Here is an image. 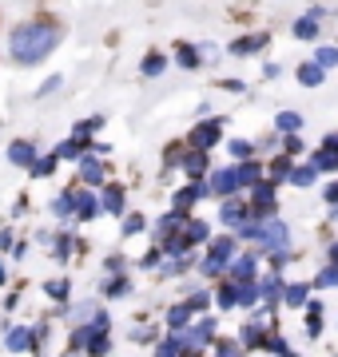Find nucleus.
Listing matches in <instances>:
<instances>
[{"label": "nucleus", "instance_id": "obj_37", "mask_svg": "<svg viewBox=\"0 0 338 357\" xmlns=\"http://www.w3.org/2000/svg\"><path fill=\"white\" fill-rule=\"evenodd\" d=\"M84 143H88V139H72V143H60V147H56V159H80V151H84Z\"/></svg>", "mask_w": 338, "mask_h": 357}, {"label": "nucleus", "instance_id": "obj_28", "mask_svg": "<svg viewBox=\"0 0 338 357\" xmlns=\"http://www.w3.org/2000/svg\"><path fill=\"white\" fill-rule=\"evenodd\" d=\"M323 79H326V72H323L318 64H314V60H311V64H302V68H299V84H302V88H318Z\"/></svg>", "mask_w": 338, "mask_h": 357}, {"label": "nucleus", "instance_id": "obj_35", "mask_svg": "<svg viewBox=\"0 0 338 357\" xmlns=\"http://www.w3.org/2000/svg\"><path fill=\"white\" fill-rule=\"evenodd\" d=\"M291 171H295V163H291V155H279L271 163V178L274 183H283V178H291Z\"/></svg>", "mask_w": 338, "mask_h": 357}, {"label": "nucleus", "instance_id": "obj_12", "mask_svg": "<svg viewBox=\"0 0 338 357\" xmlns=\"http://www.w3.org/2000/svg\"><path fill=\"white\" fill-rule=\"evenodd\" d=\"M4 345H8L13 354H24V349H32V345H36V333H32V326H16V330H8Z\"/></svg>", "mask_w": 338, "mask_h": 357}, {"label": "nucleus", "instance_id": "obj_43", "mask_svg": "<svg viewBox=\"0 0 338 357\" xmlns=\"http://www.w3.org/2000/svg\"><path fill=\"white\" fill-rule=\"evenodd\" d=\"M187 306L196 310V314H203V310L211 306V298H207V290H191V294H187Z\"/></svg>", "mask_w": 338, "mask_h": 357}, {"label": "nucleus", "instance_id": "obj_11", "mask_svg": "<svg viewBox=\"0 0 338 357\" xmlns=\"http://www.w3.org/2000/svg\"><path fill=\"white\" fill-rule=\"evenodd\" d=\"M219 222L223 227H231V230H239L243 222H247V206L235 203V199H227V203L219 206Z\"/></svg>", "mask_w": 338, "mask_h": 357}, {"label": "nucleus", "instance_id": "obj_46", "mask_svg": "<svg viewBox=\"0 0 338 357\" xmlns=\"http://www.w3.org/2000/svg\"><path fill=\"white\" fill-rule=\"evenodd\" d=\"M227 151H231L235 159H247V155L255 151V143H247V139H231V143H227Z\"/></svg>", "mask_w": 338, "mask_h": 357}, {"label": "nucleus", "instance_id": "obj_5", "mask_svg": "<svg viewBox=\"0 0 338 357\" xmlns=\"http://www.w3.org/2000/svg\"><path fill=\"white\" fill-rule=\"evenodd\" d=\"M263 250H271V255H283L286 246H291V227L279 222V218H267V230H263Z\"/></svg>", "mask_w": 338, "mask_h": 357}, {"label": "nucleus", "instance_id": "obj_18", "mask_svg": "<svg viewBox=\"0 0 338 357\" xmlns=\"http://www.w3.org/2000/svg\"><path fill=\"white\" fill-rule=\"evenodd\" d=\"M283 302L286 306H307L311 302V286H302V282H291V286H283Z\"/></svg>", "mask_w": 338, "mask_h": 357}, {"label": "nucleus", "instance_id": "obj_9", "mask_svg": "<svg viewBox=\"0 0 338 357\" xmlns=\"http://www.w3.org/2000/svg\"><path fill=\"white\" fill-rule=\"evenodd\" d=\"M219 139H223V119H211V123L191 128V147H196V151H207V147H215Z\"/></svg>", "mask_w": 338, "mask_h": 357}, {"label": "nucleus", "instance_id": "obj_44", "mask_svg": "<svg viewBox=\"0 0 338 357\" xmlns=\"http://www.w3.org/2000/svg\"><path fill=\"white\" fill-rule=\"evenodd\" d=\"M131 294V282L128 278H112L108 282V298H128Z\"/></svg>", "mask_w": 338, "mask_h": 357}, {"label": "nucleus", "instance_id": "obj_21", "mask_svg": "<svg viewBox=\"0 0 338 357\" xmlns=\"http://www.w3.org/2000/svg\"><path fill=\"white\" fill-rule=\"evenodd\" d=\"M207 191V187H199V183H191V187H183V191H175V206H171V211H187V206H196L199 203V195Z\"/></svg>", "mask_w": 338, "mask_h": 357}, {"label": "nucleus", "instance_id": "obj_29", "mask_svg": "<svg viewBox=\"0 0 338 357\" xmlns=\"http://www.w3.org/2000/svg\"><path fill=\"white\" fill-rule=\"evenodd\" d=\"M274 128L283 131V135H295V131L302 128V115L299 112H279L274 115Z\"/></svg>", "mask_w": 338, "mask_h": 357}, {"label": "nucleus", "instance_id": "obj_4", "mask_svg": "<svg viewBox=\"0 0 338 357\" xmlns=\"http://www.w3.org/2000/svg\"><path fill=\"white\" fill-rule=\"evenodd\" d=\"M251 215L255 218H274V183H255L251 187Z\"/></svg>", "mask_w": 338, "mask_h": 357}, {"label": "nucleus", "instance_id": "obj_32", "mask_svg": "<svg viewBox=\"0 0 338 357\" xmlns=\"http://www.w3.org/2000/svg\"><path fill=\"white\" fill-rule=\"evenodd\" d=\"M259 302H263L259 282H247V286H239V306H243V310H255Z\"/></svg>", "mask_w": 338, "mask_h": 357}, {"label": "nucleus", "instance_id": "obj_3", "mask_svg": "<svg viewBox=\"0 0 338 357\" xmlns=\"http://www.w3.org/2000/svg\"><path fill=\"white\" fill-rule=\"evenodd\" d=\"M179 337H183V349H187V354H199L207 342H215V318H199L196 326L183 330Z\"/></svg>", "mask_w": 338, "mask_h": 357}, {"label": "nucleus", "instance_id": "obj_34", "mask_svg": "<svg viewBox=\"0 0 338 357\" xmlns=\"http://www.w3.org/2000/svg\"><path fill=\"white\" fill-rule=\"evenodd\" d=\"M295 36H299V40H314V36H318V20H314V16L295 20Z\"/></svg>", "mask_w": 338, "mask_h": 357}, {"label": "nucleus", "instance_id": "obj_20", "mask_svg": "<svg viewBox=\"0 0 338 357\" xmlns=\"http://www.w3.org/2000/svg\"><path fill=\"white\" fill-rule=\"evenodd\" d=\"M100 211H104V206H100V199H96V195H76V218H80V222L96 218Z\"/></svg>", "mask_w": 338, "mask_h": 357}, {"label": "nucleus", "instance_id": "obj_27", "mask_svg": "<svg viewBox=\"0 0 338 357\" xmlns=\"http://www.w3.org/2000/svg\"><path fill=\"white\" fill-rule=\"evenodd\" d=\"M52 215L56 218H72V215H76V191L56 195V199H52Z\"/></svg>", "mask_w": 338, "mask_h": 357}, {"label": "nucleus", "instance_id": "obj_7", "mask_svg": "<svg viewBox=\"0 0 338 357\" xmlns=\"http://www.w3.org/2000/svg\"><path fill=\"white\" fill-rule=\"evenodd\" d=\"M255 274H259V258L255 255H239V258H231V266H227V278H231L235 286L255 282Z\"/></svg>", "mask_w": 338, "mask_h": 357}, {"label": "nucleus", "instance_id": "obj_48", "mask_svg": "<svg viewBox=\"0 0 338 357\" xmlns=\"http://www.w3.org/2000/svg\"><path fill=\"white\" fill-rule=\"evenodd\" d=\"M159 262H163V250H159V246H156V250H147V255L140 258V266H143V270H156Z\"/></svg>", "mask_w": 338, "mask_h": 357}, {"label": "nucleus", "instance_id": "obj_1", "mask_svg": "<svg viewBox=\"0 0 338 357\" xmlns=\"http://www.w3.org/2000/svg\"><path fill=\"white\" fill-rule=\"evenodd\" d=\"M56 44H60V24H52V20H24L13 32V40H8V56L16 64L36 68L56 52Z\"/></svg>", "mask_w": 338, "mask_h": 357}, {"label": "nucleus", "instance_id": "obj_25", "mask_svg": "<svg viewBox=\"0 0 338 357\" xmlns=\"http://www.w3.org/2000/svg\"><path fill=\"white\" fill-rule=\"evenodd\" d=\"M44 294H48L52 302H64V306H68V298H72V282H68V278H52V282H44Z\"/></svg>", "mask_w": 338, "mask_h": 357}, {"label": "nucleus", "instance_id": "obj_38", "mask_svg": "<svg viewBox=\"0 0 338 357\" xmlns=\"http://www.w3.org/2000/svg\"><path fill=\"white\" fill-rule=\"evenodd\" d=\"M28 171H32V178H48V175L56 171V155H48V159H36Z\"/></svg>", "mask_w": 338, "mask_h": 357}, {"label": "nucleus", "instance_id": "obj_47", "mask_svg": "<svg viewBox=\"0 0 338 357\" xmlns=\"http://www.w3.org/2000/svg\"><path fill=\"white\" fill-rule=\"evenodd\" d=\"M175 60H179L183 68H196V64H199V52H196V48H187V44H183V48L175 52Z\"/></svg>", "mask_w": 338, "mask_h": 357}, {"label": "nucleus", "instance_id": "obj_53", "mask_svg": "<svg viewBox=\"0 0 338 357\" xmlns=\"http://www.w3.org/2000/svg\"><path fill=\"white\" fill-rule=\"evenodd\" d=\"M104 266L112 270V274H119V270H124V258H119V255H112V258H108V262H104Z\"/></svg>", "mask_w": 338, "mask_h": 357}, {"label": "nucleus", "instance_id": "obj_50", "mask_svg": "<svg viewBox=\"0 0 338 357\" xmlns=\"http://www.w3.org/2000/svg\"><path fill=\"white\" fill-rule=\"evenodd\" d=\"M283 147H286V155H299L302 151V139H299V135H286Z\"/></svg>", "mask_w": 338, "mask_h": 357}, {"label": "nucleus", "instance_id": "obj_54", "mask_svg": "<svg viewBox=\"0 0 338 357\" xmlns=\"http://www.w3.org/2000/svg\"><path fill=\"white\" fill-rule=\"evenodd\" d=\"M152 337H156V330H135L131 333V342H152Z\"/></svg>", "mask_w": 338, "mask_h": 357}, {"label": "nucleus", "instance_id": "obj_17", "mask_svg": "<svg viewBox=\"0 0 338 357\" xmlns=\"http://www.w3.org/2000/svg\"><path fill=\"white\" fill-rule=\"evenodd\" d=\"M211 302H215L219 310H235V306H239V286H235V282L227 278V282L219 286V290H215V298H211Z\"/></svg>", "mask_w": 338, "mask_h": 357}, {"label": "nucleus", "instance_id": "obj_55", "mask_svg": "<svg viewBox=\"0 0 338 357\" xmlns=\"http://www.w3.org/2000/svg\"><path fill=\"white\" fill-rule=\"evenodd\" d=\"M8 246H13V234H8V230H0V250H8Z\"/></svg>", "mask_w": 338, "mask_h": 357}, {"label": "nucleus", "instance_id": "obj_16", "mask_svg": "<svg viewBox=\"0 0 338 357\" xmlns=\"http://www.w3.org/2000/svg\"><path fill=\"white\" fill-rule=\"evenodd\" d=\"M183 243L187 246H199V243H211V227L207 222H183Z\"/></svg>", "mask_w": 338, "mask_h": 357}, {"label": "nucleus", "instance_id": "obj_51", "mask_svg": "<svg viewBox=\"0 0 338 357\" xmlns=\"http://www.w3.org/2000/svg\"><path fill=\"white\" fill-rule=\"evenodd\" d=\"M323 199H326L330 206H338V183H330V187H326V191H323Z\"/></svg>", "mask_w": 338, "mask_h": 357}, {"label": "nucleus", "instance_id": "obj_57", "mask_svg": "<svg viewBox=\"0 0 338 357\" xmlns=\"http://www.w3.org/2000/svg\"><path fill=\"white\" fill-rule=\"evenodd\" d=\"M4 282H8V270H4V262H0V286H4Z\"/></svg>", "mask_w": 338, "mask_h": 357}, {"label": "nucleus", "instance_id": "obj_26", "mask_svg": "<svg viewBox=\"0 0 338 357\" xmlns=\"http://www.w3.org/2000/svg\"><path fill=\"white\" fill-rule=\"evenodd\" d=\"M259 294H263V302H283V278H279V274L263 278L259 282Z\"/></svg>", "mask_w": 338, "mask_h": 357}, {"label": "nucleus", "instance_id": "obj_42", "mask_svg": "<svg viewBox=\"0 0 338 357\" xmlns=\"http://www.w3.org/2000/svg\"><path fill=\"white\" fill-rule=\"evenodd\" d=\"M143 227H147V218H143V215H135V211L124 215V234H128V238H131V234H140Z\"/></svg>", "mask_w": 338, "mask_h": 357}, {"label": "nucleus", "instance_id": "obj_19", "mask_svg": "<svg viewBox=\"0 0 338 357\" xmlns=\"http://www.w3.org/2000/svg\"><path fill=\"white\" fill-rule=\"evenodd\" d=\"M104 175H108V167L100 163V159H84V163H80V178H84V183H91V187H100V183H104Z\"/></svg>", "mask_w": 338, "mask_h": 357}, {"label": "nucleus", "instance_id": "obj_15", "mask_svg": "<svg viewBox=\"0 0 338 357\" xmlns=\"http://www.w3.org/2000/svg\"><path fill=\"white\" fill-rule=\"evenodd\" d=\"M179 167L191 175V183H199V178H203V171H207V151H196V147H191V151L183 155Z\"/></svg>", "mask_w": 338, "mask_h": 357}, {"label": "nucleus", "instance_id": "obj_36", "mask_svg": "<svg viewBox=\"0 0 338 357\" xmlns=\"http://www.w3.org/2000/svg\"><path fill=\"white\" fill-rule=\"evenodd\" d=\"M314 178H318L314 167H295V171H291V183H295V187H311Z\"/></svg>", "mask_w": 338, "mask_h": 357}, {"label": "nucleus", "instance_id": "obj_2", "mask_svg": "<svg viewBox=\"0 0 338 357\" xmlns=\"http://www.w3.org/2000/svg\"><path fill=\"white\" fill-rule=\"evenodd\" d=\"M231 255H235V238H231V234L211 238V243H207V258L199 262V274H203V278H219V274H227Z\"/></svg>", "mask_w": 338, "mask_h": 357}, {"label": "nucleus", "instance_id": "obj_6", "mask_svg": "<svg viewBox=\"0 0 338 357\" xmlns=\"http://www.w3.org/2000/svg\"><path fill=\"white\" fill-rule=\"evenodd\" d=\"M207 191H211V195H219V199H231L235 191H243V183H239V171H235V167H219V171L211 175Z\"/></svg>", "mask_w": 338, "mask_h": 357}, {"label": "nucleus", "instance_id": "obj_33", "mask_svg": "<svg viewBox=\"0 0 338 357\" xmlns=\"http://www.w3.org/2000/svg\"><path fill=\"white\" fill-rule=\"evenodd\" d=\"M235 171H239V183H243V187H255L263 178V163H239Z\"/></svg>", "mask_w": 338, "mask_h": 357}, {"label": "nucleus", "instance_id": "obj_8", "mask_svg": "<svg viewBox=\"0 0 338 357\" xmlns=\"http://www.w3.org/2000/svg\"><path fill=\"white\" fill-rule=\"evenodd\" d=\"M274 330V318L271 314H259V318H251L243 330H239V342L243 345H263V337Z\"/></svg>", "mask_w": 338, "mask_h": 357}, {"label": "nucleus", "instance_id": "obj_13", "mask_svg": "<svg viewBox=\"0 0 338 357\" xmlns=\"http://www.w3.org/2000/svg\"><path fill=\"white\" fill-rule=\"evenodd\" d=\"M179 230H183V215H179V211H168V215L156 222L152 234H156V243H168L171 234H179Z\"/></svg>", "mask_w": 338, "mask_h": 357}, {"label": "nucleus", "instance_id": "obj_58", "mask_svg": "<svg viewBox=\"0 0 338 357\" xmlns=\"http://www.w3.org/2000/svg\"><path fill=\"white\" fill-rule=\"evenodd\" d=\"M187 357H196V354H187Z\"/></svg>", "mask_w": 338, "mask_h": 357}, {"label": "nucleus", "instance_id": "obj_56", "mask_svg": "<svg viewBox=\"0 0 338 357\" xmlns=\"http://www.w3.org/2000/svg\"><path fill=\"white\" fill-rule=\"evenodd\" d=\"M330 262H335V266H338V243L330 246Z\"/></svg>", "mask_w": 338, "mask_h": 357}, {"label": "nucleus", "instance_id": "obj_40", "mask_svg": "<svg viewBox=\"0 0 338 357\" xmlns=\"http://www.w3.org/2000/svg\"><path fill=\"white\" fill-rule=\"evenodd\" d=\"M314 286H318V290H326V286H338V266H335V262L318 270V278H314Z\"/></svg>", "mask_w": 338, "mask_h": 357}, {"label": "nucleus", "instance_id": "obj_22", "mask_svg": "<svg viewBox=\"0 0 338 357\" xmlns=\"http://www.w3.org/2000/svg\"><path fill=\"white\" fill-rule=\"evenodd\" d=\"M156 357H187V349H183V337H179V333H168L163 342H156Z\"/></svg>", "mask_w": 338, "mask_h": 357}, {"label": "nucleus", "instance_id": "obj_10", "mask_svg": "<svg viewBox=\"0 0 338 357\" xmlns=\"http://www.w3.org/2000/svg\"><path fill=\"white\" fill-rule=\"evenodd\" d=\"M8 163H13V167H32V163H36V143H32V139L8 143Z\"/></svg>", "mask_w": 338, "mask_h": 357}, {"label": "nucleus", "instance_id": "obj_14", "mask_svg": "<svg viewBox=\"0 0 338 357\" xmlns=\"http://www.w3.org/2000/svg\"><path fill=\"white\" fill-rule=\"evenodd\" d=\"M191 318H196V310L187 306V302H179V306L168 310V330L171 333H183L187 326H191Z\"/></svg>", "mask_w": 338, "mask_h": 357}, {"label": "nucleus", "instance_id": "obj_31", "mask_svg": "<svg viewBox=\"0 0 338 357\" xmlns=\"http://www.w3.org/2000/svg\"><path fill=\"white\" fill-rule=\"evenodd\" d=\"M307 333L311 337L323 333V302H307Z\"/></svg>", "mask_w": 338, "mask_h": 357}, {"label": "nucleus", "instance_id": "obj_23", "mask_svg": "<svg viewBox=\"0 0 338 357\" xmlns=\"http://www.w3.org/2000/svg\"><path fill=\"white\" fill-rule=\"evenodd\" d=\"M100 206H104L108 215H124V187H104Z\"/></svg>", "mask_w": 338, "mask_h": 357}, {"label": "nucleus", "instance_id": "obj_30", "mask_svg": "<svg viewBox=\"0 0 338 357\" xmlns=\"http://www.w3.org/2000/svg\"><path fill=\"white\" fill-rule=\"evenodd\" d=\"M163 68H168V56H159V52H147V56H143V76L147 79L163 76Z\"/></svg>", "mask_w": 338, "mask_h": 357}, {"label": "nucleus", "instance_id": "obj_52", "mask_svg": "<svg viewBox=\"0 0 338 357\" xmlns=\"http://www.w3.org/2000/svg\"><path fill=\"white\" fill-rule=\"evenodd\" d=\"M56 88H60V76H52V79H48V84H40V96H52Z\"/></svg>", "mask_w": 338, "mask_h": 357}, {"label": "nucleus", "instance_id": "obj_39", "mask_svg": "<svg viewBox=\"0 0 338 357\" xmlns=\"http://www.w3.org/2000/svg\"><path fill=\"white\" fill-rule=\"evenodd\" d=\"M314 64L323 68V72L326 68H338V48H318L314 52Z\"/></svg>", "mask_w": 338, "mask_h": 357}, {"label": "nucleus", "instance_id": "obj_49", "mask_svg": "<svg viewBox=\"0 0 338 357\" xmlns=\"http://www.w3.org/2000/svg\"><path fill=\"white\" fill-rule=\"evenodd\" d=\"M215 357H239V345L235 342H215Z\"/></svg>", "mask_w": 338, "mask_h": 357}, {"label": "nucleus", "instance_id": "obj_45", "mask_svg": "<svg viewBox=\"0 0 338 357\" xmlns=\"http://www.w3.org/2000/svg\"><path fill=\"white\" fill-rule=\"evenodd\" d=\"M108 349H112V342H108V333H100V337H91V342H88V357H104Z\"/></svg>", "mask_w": 338, "mask_h": 357}, {"label": "nucleus", "instance_id": "obj_41", "mask_svg": "<svg viewBox=\"0 0 338 357\" xmlns=\"http://www.w3.org/2000/svg\"><path fill=\"white\" fill-rule=\"evenodd\" d=\"M68 255H72V238L60 230V238H56V246H52V258L56 262H68Z\"/></svg>", "mask_w": 338, "mask_h": 357}, {"label": "nucleus", "instance_id": "obj_24", "mask_svg": "<svg viewBox=\"0 0 338 357\" xmlns=\"http://www.w3.org/2000/svg\"><path fill=\"white\" fill-rule=\"evenodd\" d=\"M267 48V32H259V36H243V40H235L231 52L235 56H251V52H263Z\"/></svg>", "mask_w": 338, "mask_h": 357}]
</instances>
